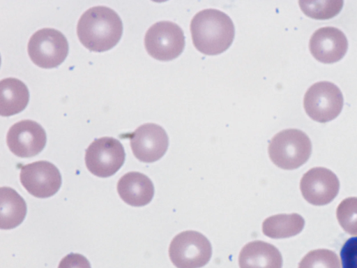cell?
<instances>
[{
    "mask_svg": "<svg viewBox=\"0 0 357 268\" xmlns=\"http://www.w3.org/2000/svg\"><path fill=\"white\" fill-rule=\"evenodd\" d=\"M119 15L106 6H94L80 17L77 34L81 43L93 52H105L114 47L122 36Z\"/></svg>",
    "mask_w": 357,
    "mask_h": 268,
    "instance_id": "obj_1",
    "label": "cell"
},
{
    "mask_svg": "<svg viewBox=\"0 0 357 268\" xmlns=\"http://www.w3.org/2000/svg\"><path fill=\"white\" fill-rule=\"evenodd\" d=\"M190 32L193 44L199 52L215 55L231 45L235 28L228 15L218 9L206 8L195 15L190 22Z\"/></svg>",
    "mask_w": 357,
    "mask_h": 268,
    "instance_id": "obj_2",
    "label": "cell"
},
{
    "mask_svg": "<svg viewBox=\"0 0 357 268\" xmlns=\"http://www.w3.org/2000/svg\"><path fill=\"white\" fill-rule=\"evenodd\" d=\"M272 162L284 170H294L303 165L312 152L309 137L302 131L290 128L278 133L268 144Z\"/></svg>",
    "mask_w": 357,
    "mask_h": 268,
    "instance_id": "obj_3",
    "label": "cell"
},
{
    "mask_svg": "<svg viewBox=\"0 0 357 268\" xmlns=\"http://www.w3.org/2000/svg\"><path fill=\"white\" fill-rule=\"evenodd\" d=\"M169 255L177 268H200L211 259L212 246L202 233L194 230L183 231L172 240Z\"/></svg>",
    "mask_w": 357,
    "mask_h": 268,
    "instance_id": "obj_4",
    "label": "cell"
},
{
    "mask_svg": "<svg viewBox=\"0 0 357 268\" xmlns=\"http://www.w3.org/2000/svg\"><path fill=\"white\" fill-rule=\"evenodd\" d=\"M68 43L59 31L44 28L36 31L28 43V53L31 61L43 68L59 66L68 54Z\"/></svg>",
    "mask_w": 357,
    "mask_h": 268,
    "instance_id": "obj_5",
    "label": "cell"
},
{
    "mask_svg": "<svg viewBox=\"0 0 357 268\" xmlns=\"http://www.w3.org/2000/svg\"><path fill=\"white\" fill-rule=\"evenodd\" d=\"M344 99L339 87L328 81L312 84L306 91L303 106L314 121L325 123L336 118L342 110Z\"/></svg>",
    "mask_w": 357,
    "mask_h": 268,
    "instance_id": "obj_6",
    "label": "cell"
},
{
    "mask_svg": "<svg viewBox=\"0 0 357 268\" xmlns=\"http://www.w3.org/2000/svg\"><path fill=\"white\" fill-rule=\"evenodd\" d=\"M145 48L152 57L169 61L179 56L185 47L182 29L170 21H160L153 24L144 37Z\"/></svg>",
    "mask_w": 357,
    "mask_h": 268,
    "instance_id": "obj_7",
    "label": "cell"
},
{
    "mask_svg": "<svg viewBox=\"0 0 357 268\" xmlns=\"http://www.w3.org/2000/svg\"><path fill=\"white\" fill-rule=\"evenodd\" d=\"M125 158L122 144L112 137L96 139L86 149V166L91 173L99 177L114 174L124 163Z\"/></svg>",
    "mask_w": 357,
    "mask_h": 268,
    "instance_id": "obj_8",
    "label": "cell"
},
{
    "mask_svg": "<svg viewBox=\"0 0 357 268\" xmlns=\"http://www.w3.org/2000/svg\"><path fill=\"white\" fill-rule=\"evenodd\" d=\"M20 178L24 188L31 195L39 198L54 195L61 185V176L59 169L47 161L23 165Z\"/></svg>",
    "mask_w": 357,
    "mask_h": 268,
    "instance_id": "obj_9",
    "label": "cell"
},
{
    "mask_svg": "<svg viewBox=\"0 0 357 268\" xmlns=\"http://www.w3.org/2000/svg\"><path fill=\"white\" fill-rule=\"evenodd\" d=\"M128 137L134 156L144 163H153L161 158L169 145L166 131L155 124H143Z\"/></svg>",
    "mask_w": 357,
    "mask_h": 268,
    "instance_id": "obj_10",
    "label": "cell"
},
{
    "mask_svg": "<svg viewBox=\"0 0 357 268\" xmlns=\"http://www.w3.org/2000/svg\"><path fill=\"white\" fill-rule=\"evenodd\" d=\"M47 142L46 133L36 121L25 119L14 124L8 130L6 142L9 149L21 158L38 154Z\"/></svg>",
    "mask_w": 357,
    "mask_h": 268,
    "instance_id": "obj_11",
    "label": "cell"
},
{
    "mask_svg": "<svg viewBox=\"0 0 357 268\" xmlns=\"http://www.w3.org/2000/svg\"><path fill=\"white\" fill-rule=\"evenodd\" d=\"M300 188L309 203L321 206L331 202L337 195L340 182L337 176L325 168H313L305 173Z\"/></svg>",
    "mask_w": 357,
    "mask_h": 268,
    "instance_id": "obj_12",
    "label": "cell"
},
{
    "mask_svg": "<svg viewBox=\"0 0 357 268\" xmlns=\"http://www.w3.org/2000/svg\"><path fill=\"white\" fill-rule=\"evenodd\" d=\"M309 48L312 56L319 61L332 64L340 61L348 49L344 34L333 27H321L312 35Z\"/></svg>",
    "mask_w": 357,
    "mask_h": 268,
    "instance_id": "obj_13",
    "label": "cell"
},
{
    "mask_svg": "<svg viewBox=\"0 0 357 268\" xmlns=\"http://www.w3.org/2000/svg\"><path fill=\"white\" fill-rule=\"evenodd\" d=\"M117 191L120 198L128 204L142 207L151 201L154 186L146 175L139 172H130L119 179Z\"/></svg>",
    "mask_w": 357,
    "mask_h": 268,
    "instance_id": "obj_14",
    "label": "cell"
},
{
    "mask_svg": "<svg viewBox=\"0 0 357 268\" xmlns=\"http://www.w3.org/2000/svg\"><path fill=\"white\" fill-rule=\"evenodd\" d=\"M238 264L240 268H282V258L273 244L256 240L243 247Z\"/></svg>",
    "mask_w": 357,
    "mask_h": 268,
    "instance_id": "obj_15",
    "label": "cell"
},
{
    "mask_svg": "<svg viewBox=\"0 0 357 268\" xmlns=\"http://www.w3.org/2000/svg\"><path fill=\"white\" fill-rule=\"evenodd\" d=\"M0 114L9 117L22 112L29 100V92L26 84L14 78H4L0 82Z\"/></svg>",
    "mask_w": 357,
    "mask_h": 268,
    "instance_id": "obj_16",
    "label": "cell"
},
{
    "mask_svg": "<svg viewBox=\"0 0 357 268\" xmlns=\"http://www.w3.org/2000/svg\"><path fill=\"white\" fill-rule=\"evenodd\" d=\"M0 190V228L2 230L13 229L24 221L26 214V204L13 188L3 186Z\"/></svg>",
    "mask_w": 357,
    "mask_h": 268,
    "instance_id": "obj_17",
    "label": "cell"
},
{
    "mask_svg": "<svg viewBox=\"0 0 357 268\" xmlns=\"http://www.w3.org/2000/svg\"><path fill=\"white\" fill-rule=\"evenodd\" d=\"M304 225L305 220L301 215L282 214L266 218L262 224V231L270 238H288L300 233Z\"/></svg>",
    "mask_w": 357,
    "mask_h": 268,
    "instance_id": "obj_18",
    "label": "cell"
},
{
    "mask_svg": "<svg viewBox=\"0 0 357 268\" xmlns=\"http://www.w3.org/2000/svg\"><path fill=\"white\" fill-rule=\"evenodd\" d=\"M303 12L316 20L330 19L340 12L344 1L340 0L299 1Z\"/></svg>",
    "mask_w": 357,
    "mask_h": 268,
    "instance_id": "obj_19",
    "label": "cell"
},
{
    "mask_svg": "<svg viewBox=\"0 0 357 268\" xmlns=\"http://www.w3.org/2000/svg\"><path fill=\"white\" fill-rule=\"evenodd\" d=\"M298 268H340L337 255L328 249L309 252L301 260Z\"/></svg>",
    "mask_w": 357,
    "mask_h": 268,
    "instance_id": "obj_20",
    "label": "cell"
},
{
    "mask_svg": "<svg viewBox=\"0 0 357 268\" xmlns=\"http://www.w3.org/2000/svg\"><path fill=\"white\" fill-rule=\"evenodd\" d=\"M337 221L342 229L352 235H357V198H347L338 205Z\"/></svg>",
    "mask_w": 357,
    "mask_h": 268,
    "instance_id": "obj_21",
    "label": "cell"
},
{
    "mask_svg": "<svg viewBox=\"0 0 357 268\" xmlns=\"http://www.w3.org/2000/svg\"><path fill=\"white\" fill-rule=\"evenodd\" d=\"M340 255L342 268H357V237L344 242Z\"/></svg>",
    "mask_w": 357,
    "mask_h": 268,
    "instance_id": "obj_22",
    "label": "cell"
},
{
    "mask_svg": "<svg viewBox=\"0 0 357 268\" xmlns=\"http://www.w3.org/2000/svg\"><path fill=\"white\" fill-rule=\"evenodd\" d=\"M58 268H91V265L82 254L71 253L60 261Z\"/></svg>",
    "mask_w": 357,
    "mask_h": 268,
    "instance_id": "obj_23",
    "label": "cell"
}]
</instances>
